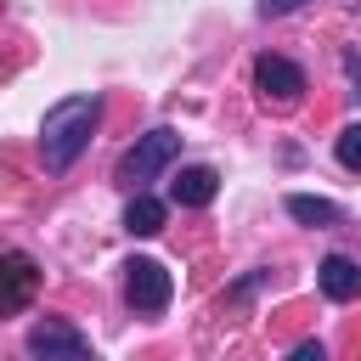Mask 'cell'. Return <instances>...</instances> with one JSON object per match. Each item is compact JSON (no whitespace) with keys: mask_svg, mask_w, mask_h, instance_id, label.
I'll use <instances>...</instances> for the list:
<instances>
[{"mask_svg":"<svg viewBox=\"0 0 361 361\" xmlns=\"http://www.w3.org/2000/svg\"><path fill=\"white\" fill-rule=\"evenodd\" d=\"M96 124H102V102L96 96H62L56 107H45V118H39V158H45V169L51 175L73 169L79 152L90 147Z\"/></svg>","mask_w":361,"mask_h":361,"instance_id":"1","label":"cell"},{"mask_svg":"<svg viewBox=\"0 0 361 361\" xmlns=\"http://www.w3.org/2000/svg\"><path fill=\"white\" fill-rule=\"evenodd\" d=\"M175 158H180V130L158 124V130L135 135V147H124V158H118V180L141 192V186H147V180H158Z\"/></svg>","mask_w":361,"mask_h":361,"instance_id":"2","label":"cell"},{"mask_svg":"<svg viewBox=\"0 0 361 361\" xmlns=\"http://www.w3.org/2000/svg\"><path fill=\"white\" fill-rule=\"evenodd\" d=\"M169 299H175V282H169V271L158 259L141 254V259L124 265V305L135 316H158V310H169Z\"/></svg>","mask_w":361,"mask_h":361,"instance_id":"3","label":"cell"},{"mask_svg":"<svg viewBox=\"0 0 361 361\" xmlns=\"http://www.w3.org/2000/svg\"><path fill=\"white\" fill-rule=\"evenodd\" d=\"M254 90H259L271 107H293V102L305 96V68L288 62V56H276V51H259V56H254Z\"/></svg>","mask_w":361,"mask_h":361,"instance_id":"4","label":"cell"},{"mask_svg":"<svg viewBox=\"0 0 361 361\" xmlns=\"http://www.w3.org/2000/svg\"><path fill=\"white\" fill-rule=\"evenodd\" d=\"M34 293H39V265H34V254L6 248V254H0V322L17 316V310H28Z\"/></svg>","mask_w":361,"mask_h":361,"instance_id":"5","label":"cell"},{"mask_svg":"<svg viewBox=\"0 0 361 361\" xmlns=\"http://www.w3.org/2000/svg\"><path fill=\"white\" fill-rule=\"evenodd\" d=\"M28 355H90V338L79 333V327H68L62 316H39L34 327H28Z\"/></svg>","mask_w":361,"mask_h":361,"instance_id":"6","label":"cell"},{"mask_svg":"<svg viewBox=\"0 0 361 361\" xmlns=\"http://www.w3.org/2000/svg\"><path fill=\"white\" fill-rule=\"evenodd\" d=\"M316 288H322L333 305H350V299H361V265H355L350 254H327V259L316 265Z\"/></svg>","mask_w":361,"mask_h":361,"instance_id":"7","label":"cell"},{"mask_svg":"<svg viewBox=\"0 0 361 361\" xmlns=\"http://www.w3.org/2000/svg\"><path fill=\"white\" fill-rule=\"evenodd\" d=\"M214 192H220V175H214L209 164H186V169L169 180V197H175L180 209H209Z\"/></svg>","mask_w":361,"mask_h":361,"instance_id":"8","label":"cell"},{"mask_svg":"<svg viewBox=\"0 0 361 361\" xmlns=\"http://www.w3.org/2000/svg\"><path fill=\"white\" fill-rule=\"evenodd\" d=\"M164 220H169V209H164L158 197H147V192H135V197L124 203V231H130V237H158Z\"/></svg>","mask_w":361,"mask_h":361,"instance_id":"9","label":"cell"},{"mask_svg":"<svg viewBox=\"0 0 361 361\" xmlns=\"http://www.w3.org/2000/svg\"><path fill=\"white\" fill-rule=\"evenodd\" d=\"M288 214H293L299 226H338V220H344V209H338V203L310 197V192H293V197H288Z\"/></svg>","mask_w":361,"mask_h":361,"instance_id":"10","label":"cell"},{"mask_svg":"<svg viewBox=\"0 0 361 361\" xmlns=\"http://www.w3.org/2000/svg\"><path fill=\"white\" fill-rule=\"evenodd\" d=\"M333 152H338V164H344L350 175H361V124H344L338 141H333Z\"/></svg>","mask_w":361,"mask_h":361,"instance_id":"11","label":"cell"},{"mask_svg":"<svg viewBox=\"0 0 361 361\" xmlns=\"http://www.w3.org/2000/svg\"><path fill=\"white\" fill-rule=\"evenodd\" d=\"M338 62H344V79H350V96L361 102V51H355V45H344V51H338Z\"/></svg>","mask_w":361,"mask_h":361,"instance_id":"12","label":"cell"},{"mask_svg":"<svg viewBox=\"0 0 361 361\" xmlns=\"http://www.w3.org/2000/svg\"><path fill=\"white\" fill-rule=\"evenodd\" d=\"M265 282H271V271H248V276L231 288V299H248V293H254V288H265Z\"/></svg>","mask_w":361,"mask_h":361,"instance_id":"13","label":"cell"},{"mask_svg":"<svg viewBox=\"0 0 361 361\" xmlns=\"http://www.w3.org/2000/svg\"><path fill=\"white\" fill-rule=\"evenodd\" d=\"M305 0H259V17H288V11H299Z\"/></svg>","mask_w":361,"mask_h":361,"instance_id":"14","label":"cell"},{"mask_svg":"<svg viewBox=\"0 0 361 361\" xmlns=\"http://www.w3.org/2000/svg\"><path fill=\"white\" fill-rule=\"evenodd\" d=\"M293 355H299V361H322V344H316V338H305V344H293Z\"/></svg>","mask_w":361,"mask_h":361,"instance_id":"15","label":"cell"},{"mask_svg":"<svg viewBox=\"0 0 361 361\" xmlns=\"http://www.w3.org/2000/svg\"><path fill=\"white\" fill-rule=\"evenodd\" d=\"M355 6H361V0H355Z\"/></svg>","mask_w":361,"mask_h":361,"instance_id":"16","label":"cell"}]
</instances>
